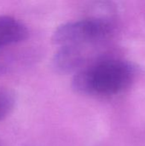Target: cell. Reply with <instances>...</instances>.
I'll list each match as a JSON object with an SVG mask.
<instances>
[{"mask_svg": "<svg viewBox=\"0 0 145 146\" xmlns=\"http://www.w3.org/2000/svg\"><path fill=\"white\" fill-rule=\"evenodd\" d=\"M13 63V58L4 50H0V74L8 71Z\"/></svg>", "mask_w": 145, "mask_h": 146, "instance_id": "cell-6", "label": "cell"}, {"mask_svg": "<svg viewBox=\"0 0 145 146\" xmlns=\"http://www.w3.org/2000/svg\"><path fill=\"white\" fill-rule=\"evenodd\" d=\"M29 36L27 27L9 15H0V50L26 40Z\"/></svg>", "mask_w": 145, "mask_h": 146, "instance_id": "cell-3", "label": "cell"}, {"mask_svg": "<svg viewBox=\"0 0 145 146\" xmlns=\"http://www.w3.org/2000/svg\"><path fill=\"white\" fill-rule=\"evenodd\" d=\"M135 74L134 67L127 61L102 58L79 69L73 77V87L85 95L115 96L131 86Z\"/></svg>", "mask_w": 145, "mask_h": 146, "instance_id": "cell-1", "label": "cell"}, {"mask_svg": "<svg viewBox=\"0 0 145 146\" xmlns=\"http://www.w3.org/2000/svg\"><path fill=\"white\" fill-rule=\"evenodd\" d=\"M82 47L62 46L54 57V66L61 72H71L79 68L83 62Z\"/></svg>", "mask_w": 145, "mask_h": 146, "instance_id": "cell-4", "label": "cell"}, {"mask_svg": "<svg viewBox=\"0 0 145 146\" xmlns=\"http://www.w3.org/2000/svg\"><path fill=\"white\" fill-rule=\"evenodd\" d=\"M114 33L113 24L103 18H89L59 26L52 35L53 44L85 47L108 40Z\"/></svg>", "mask_w": 145, "mask_h": 146, "instance_id": "cell-2", "label": "cell"}, {"mask_svg": "<svg viewBox=\"0 0 145 146\" xmlns=\"http://www.w3.org/2000/svg\"><path fill=\"white\" fill-rule=\"evenodd\" d=\"M15 104V95L9 89L0 87V121L7 118Z\"/></svg>", "mask_w": 145, "mask_h": 146, "instance_id": "cell-5", "label": "cell"}]
</instances>
